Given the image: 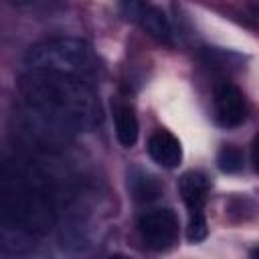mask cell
<instances>
[{
	"label": "cell",
	"instance_id": "8fae6325",
	"mask_svg": "<svg viewBox=\"0 0 259 259\" xmlns=\"http://www.w3.org/2000/svg\"><path fill=\"white\" fill-rule=\"evenodd\" d=\"M127 184H130V190H132L134 198L140 200V202H150V200L158 198L160 192H162L158 180L154 176L142 172V170H134L130 174V182Z\"/></svg>",
	"mask_w": 259,
	"mask_h": 259
},
{
	"label": "cell",
	"instance_id": "6da1fadb",
	"mask_svg": "<svg viewBox=\"0 0 259 259\" xmlns=\"http://www.w3.org/2000/svg\"><path fill=\"white\" fill-rule=\"evenodd\" d=\"M28 111L59 130L89 132L101 123L103 111L95 91L75 75L30 69L18 81Z\"/></svg>",
	"mask_w": 259,
	"mask_h": 259
},
{
	"label": "cell",
	"instance_id": "3957f363",
	"mask_svg": "<svg viewBox=\"0 0 259 259\" xmlns=\"http://www.w3.org/2000/svg\"><path fill=\"white\" fill-rule=\"evenodd\" d=\"M24 65L36 71L79 75L89 67V47L71 36H55L32 45L24 53Z\"/></svg>",
	"mask_w": 259,
	"mask_h": 259
},
{
	"label": "cell",
	"instance_id": "9c48e42d",
	"mask_svg": "<svg viewBox=\"0 0 259 259\" xmlns=\"http://www.w3.org/2000/svg\"><path fill=\"white\" fill-rule=\"evenodd\" d=\"M34 247V239L32 233L14 227V225H6L2 223L0 229V249L4 255H24Z\"/></svg>",
	"mask_w": 259,
	"mask_h": 259
},
{
	"label": "cell",
	"instance_id": "ba28073f",
	"mask_svg": "<svg viewBox=\"0 0 259 259\" xmlns=\"http://www.w3.org/2000/svg\"><path fill=\"white\" fill-rule=\"evenodd\" d=\"M140 24L142 28L160 45H172L174 42V32H172V24L168 20V16L156 8V6H146L142 16H140Z\"/></svg>",
	"mask_w": 259,
	"mask_h": 259
},
{
	"label": "cell",
	"instance_id": "8992f818",
	"mask_svg": "<svg viewBox=\"0 0 259 259\" xmlns=\"http://www.w3.org/2000/svg\"><path fill=\"white\" fill-rule=\"evenodd\" d=\"M148 154L162 168H176L182 162L180 140L168 130H156L148 138Z\"/></svg>",
	"mask_w": 259,
	"mask_h": 259
},
{
	"label": "cell",
	"instance_id": "2e32d148",
	"mask_svg": "<svg viewBox=\"0 0 259 259\" xmlns=\"http://www.w3.org/2000/svg\"><path fill=\"white\" fill-rule=\"evenodd\" d=\"M8 2H12V4H26V2H30V0H8Z\"/></svg>",
	"mask_w": 259,
	"mask_h": 259
},
{
	"label": "cell",
	"instance_id": "5b68a950",
	"mask_svg": "<svg viewBox=\"0 0 259 259\" xmlns=\"http://www.w3.org/2000/svg\"><path fill=\"white\" fill-rule=\"evenodd\" d=\"M214 115L225 127H237L247 117L243 93L233 83H219L214 89Z\"/></svg>",
	"mask_w": 259,
	"mask_h": 259
},
{
	"label": "cell",
	"instance_id": "9a60e30c",
	"mask_svg": "<svg viewBox=\"0 0 259 259\" xmlns=\"http://www.w3.org/2000/svg\"><path fill=\"white\" fill-rule=\"evenodd\" d=\"M251 162H253L255 170L259 172V136H255V140L251 144Z\"/></svg>",
	"mask_w": 259,
	"mask_h": 259
},
{
	"label": "cell",
	"instance_id": "30bf717a",
	"mask_svg": "<svg viewBox=\"0 0 259 259\" xmlns=\"http://www.w3.org/2000/svg\"><path fill=\"white\" fill-rule=\"evenodd\" d=\"M115 136L117 142L123 148H132L138 142L140 136V123H138V115L130 105H117L115 107Z\"/></svg>",
	"mask_w": 259,
	"mask_h": 259
},
{
	"label": "cell",
	"instance_id": "5bb4252c",
	"mask_svg": "<svg viewBox=\"0 0 259 259\" xmlns=\"http://www.w3.org/2000/svg\"><path fill=\"white\" fill-rule=\"evenodd\" d=\"M144 8L146 6L142 0H121V10H123L125 18H130V20H140Z\"/></svg>",
	"mask_w": 259,
	"mask_h": 259
},
{
	"label": "cell",
	"instance_id": "277c9868",
	"mask_svg": "<svg viewBox=\"0 0 259 259\" xmlns=\"http://www.w3.org/2000/svg\"><path fill=\"white\" fill-rule=\"evenodd\" d=\"M138 229L146 247L164 251L172 247L178 237V217L172 208H152L140 217Z\"/></svg>",
	"mask_w": 259,
	"mask_h": 259
},
{
	"label": "cell",
	"instance_id": "4fadbf2b",
	"mask_svg": "<svg viewBox=\"0 0 259 259\" xmlns=\"http://www.w3.org/2000/svg\"><path fill=\"white\" fill-rule=\"evenodd\" d=\"M186 235H188V241H192V243H198V241H204V239H206V235H208V227H206V219H204V214L190 217Z\"/></svg>",
	"mask_w": 259,
	"mask_h": 259
},
{
	"label": "cell",
	"instance_id": "52a82bcc",
	"mask_svg": "<svg viewBox=\"0 0 259 259\" xmlns=\"http://www.w3.org/2000/svg\"><path fill=\"white\" fill-rule=\"evenodd\" d=\"M178 188H180V196H182L184 204L188 206V214L190 217L204 214V202H206V194H208V178L200 172H186V174H182Z\"/></svg>",
	"mask_w": 259,
	"mask_h": 259
},
{
	"label": "cell",
	"instance_id": "7c38bea8",
	"mask_svg": "<svg viewBox=\"0 0 259 259\" xmlns=\"http://www.w3.org/2000/svg\"><path fill=\"white\" fill-rule=\"evenodd\" d=\"M217 166L227 174L239 172L243 168V152L237 146H223L217 154Z\"/></svg>",
	"mask_w": 259,
	"mask_h": 259
},
{
	"label": "cell",
	"instance_id": "7a4b0ae2",
	"mask_svg": "<svg viewBox=\"0 0 259 259\" xmlns=\"http://www.w3.org/2000/svg\"><path fill=\"white\" fill-rule=\"evenodd\" d=\"M2 223L20 227L32 235H45L55 227V198L51 182L30 162L4 160L0 172Z\"/></svg>",
	"mask_w": 259,
	"mask_h": 259
}]
</instances>
